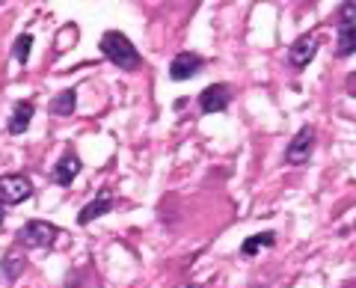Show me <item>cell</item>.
<instances>
[{
	"label": "cell",
	"mask_w": 356,
	"mask_h": 288,
	"mask_svg": "<svg viewBox=\"0 0 356 288\" xmlns=\"http://www.w3.org/2000/svg\"><path fill=\"white\" fill-rule=\"evenodd\" d=\"M102 54L122 72L140 69V51L134 48L131 39L125 36V33H119V30H110V33L102 36Z\"/></svg>",
	"instance_id": "cell-1"
},
{
	"label": "cell",
	"mask_w": 356,
	"mask_h": 288,
	"mask_svg": "<svg viewBox=\"0 0 356 288\" xmlns=\"http://www.w3.org/2000/svg\"><path fill=\"white\" fill-rule=\"evenodd\" d=\"M54 238H57V229L51 223H44V220H30L15 235V241L27 250H48V247H54Z\"/></svg>",
	"instance_id": "cell-2"
},
{
	"label": "cell",
	"mask_w": 356,
	"mask_h": 288,
	"mask_svg": "<svg viewBox=\"0 0 356 288\" xmlns=\"http://www.w3.org/2000/svg\"><path fill=\"white\" fill-rule=\"evenodd\" d=\"M33 196V182L24 173L0 175V205H18Z\"/></svg>",
	"instance_id": "cell-3"
},
{
	"label": "cell",
	"mask_w": 356,
	"mask_h": 288,
	"mask_svg": "<svg viewBox=\"0 0 356 288\" xmlns=\"http://www.w3.org/2000/svg\"><path fill=\"white\" fill-rule=\"evenodd\" d=\"M232 104V86L229 83H211L199 93V110L202 113H222Z\"/></svg>",
	"instance_id": "cell-4"
},
{
	"label": "cell",
	"mask_w": 356,
	"mask_h": 288,
	"mask_svg": "<svg viewBox=\"0 0 356 288\" xmlns=\"http://www.w3.org/2000/svg\"><path fill=\"white\" fill-rule=\"evenodd\" d=\"M312 149H315V131L306 125V128L297 131L291 143H288L285 161H288V163H306V161L312 158Z\"/></svg>",
	"instance_id": "cell-5"
},
{
	"label": "cell",
	"mask_w": 356,
	"mask_h": 288,
	"mask_svg": "<svg viewBox=\"0 0 356 288\" xmlns=\"http://www.w3.org/2000/svg\"><path fill=\"white\" fill-rule=\"evenodd\" d=\"M77 173H81V158H77L74 152H65L63 158L54 163L51 182H54V184H60V187H69V184L77 179Z\"/></svg>",
	"instance_id": "cell-6"
},
{
	"label": "cell",
	"mask_w": 356,
	"mask_h": 288,
	"mask_svg": "<svg viewBox=\"0 0 356 288\" xmlns=\"http://www.w3.org/2000/svg\"><path fill=\"white\" fill-rule=\"evenodd\" d=\"M199 69H202V57L193 51H181V54H175L170 63V77L172 81H187V77H193Z\"/></svg>",
	"instance_id": "cell-7"
},
{
	"label": "cell",
	"mask_w": 356,
	"mask_h": 288,
	"mask_svg": "<svg viewBox=\"0 0 356 288\" xmlns=\"http://www.w3.org/2000/svg\"><path fill=\"white\" fill-rule=\"evenodd\" d=\"M113 205H116L113 193H110V191H102V193L92 199V202H86V205L81 208V214H77V223H81V226H89L95 217H104L107 211H113Z\"/></svg>",
	"instance_id": "cell-8"
},
{
	"label": "cell",
	"mask_w": 356,
	"mask_h": 288,
	"mask_svg": "<svg viewBox=\"0 0 356 288\" xmlns=\"http://www.w3.org/2000/svg\"><path fill=\"white\" fill-rule=\"evenodd\" d=\"M318 54V36H300L291 48H288V63L297 65V69H303V65H309L312 60H315Z\"/></svg>",
	"instance_id": "cell-9"
},
{
	"label": "cell",
	"mask_w": 356,
	"mask_h": 288,
	"mask_svg": "<svg viewBox=\"0 0 356 288\" xmlns=\"http://www.w3.org/2000/svg\"><path fill=\"white\" fill-rule=\"evenodd\" d=\"M33 113H36V104L33 102H18L13 107V116H9V134H24V131L30 128V122H33Z\"/></svg>",
	"instance_id": "cell-10"
},
{
	"label": "cell",
	"mask_w": 356,
	"mask_h": 288,
	"mask_svg": "<svg viewBox=\"0 0 356 288\" xmlns=\"http://www.w3.org/2000/svg\"><path fill=\"white\" fill-rule=\"evenodd\" d=\"M74 107H77V93H74V90H63V93L51 102V113H57V116H72Z\"/></svg>",
	"instance_id": "cell-11"
},
{
	"label": "cell",
	"mask_w": 356,
	"mask_h": 288,
	"mask_svg": "<svg viewBox=\"0 0 356 288\" xmlns=\"http://www.w3.org/2000/svg\"><path fill=\"white\" fill-rule=\"evenodd\" d=\"M356 51V24H339V57H350Z\"/></svg>",
	"instance_id": "cell-12"
},
{
	"label": "cell",
	"mask_w": 356,
	"mask_h": 288,
	"mask_svg": "<svg viewBox=\"0 0 356 288\" xmlns=\"http://www.w3.org/2000/svg\"><path fill=\"white\" fill-rule=\"evenodd\" d=\"M24 264H27V259L21 256L18 250L6 253V259H3V276H6V280H18V276L24 273Z\"/></svg>",
	"instance_id": "cell-13"
},
{
	"label": "cell",
	"mask_w": 356,
	"mask_h": 288,
	"mask_svg": "<svg viewBox=\"0 0 356 288\" xmlns=\"http://www.w3.org/2000/svg\"><path fill=\"white\" fill-rule=\"evenodd\" d=\"M273 241H276L273 232H261V235L247 238V243L241 247V253H243V256H255V253H259L261 247H273Z\"/></svg>",
	"instance_id": "cell-14"
},
{
	"label": "cell",
	"mask_w": 356,
	"mask_h": 288,
	"mask_svg": "<svg viewBox=\"0 0 356 288\" xmlns=\"http://www.w3.org/2000/svg\"><path fill=\"white\" fill-rule=\"evenodd\" d=\"M30 48H33V36H30V33H21V36L15 39V48H13L15 63L24 65V63L30 60Z\"/></svg>",
	"instance_id": "cell-15"
},
{
	"label": "cell",
	"mask_w": 356,
	"mask_h": 288,
	"mask_svg": "<svg viewBox=\"0 0 356 288\" xmlns=\"http://www.w3.org/2000/svg\"><path fill=\"white\" fill-rule=\"evenodd\" d=\"M353 18H356V3H344L341 6V21L344 24H353Z\"/></svg>",
	"instance_id": "cell-16"
},
{
	"label": "cell",
	"mask_w": 356,
	"mask_h": 288,
	"mask_svg": "<svg viewBox=\"0 0 356 288\" xmlns=\"http://www.w3.org/2000/svg\"><path fill=\"white\" fill-rule=\"evenodd\" d=\"M3 217H6V211H3V205H0V226H3Z\"/></svg>",
	"instance_id": "cell-17"
},
{
	"label": "cell",
	"mask_w": 356,
	"mask_h": 288,
	"mask_svg": "<svg viewBox=\"0 0 356 288\" xmlns=\"http://www.w3.org/2000/svg\"><path fill=\"white\" fill-rule=\"evenodd\" d=\"M344 288H353V282H348V285H344Z\"/></svg>",
	"instance_id": "cell-18"
},
{
	"label": "cell",
	"mask_w": 356,
	"mask_h": 288,
	"mask_svg": "<svg viewBox=\"0 0 356 288\" xmlns=\"http://www.w3.org/2000/svg\"><path fill=\"white\" fill-rule=\"evenodd\" d=\"M191 288H202V285H191Z\"/></svg>",
	"instance_id": "cell-19"
}]
</instances>
